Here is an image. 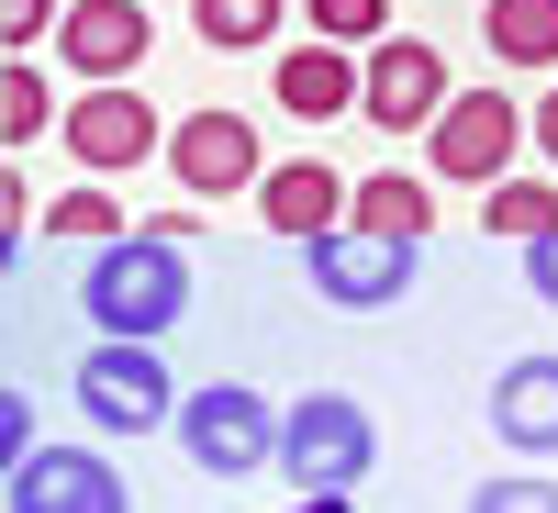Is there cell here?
I'll return each instance as SVG.
<instances>
[{
    "mask_svg": "<svg viewBox=\"0 0 558 513\" xmlns=\"http://www.w3.org/2000/svg\"><path fill=\"white\" fill-rule=\"evenodd\" d=\"M78 313L101 323V335H123V346H157L179 313H191V268H179V246H157L146 223H134L123 246H101L78 268Z\"/></svg>",
    "mask_w": 558,
    "mask_h": 513,
    "instance_id": "cell-1",
    "label": "cell"
},
{
    "mask_svg": "<svg viewBox=\"0 0 558 513\" xmlns=\"http://www.w3.org/2000/svg\"><path fill=\"white\" fill-rule=\"evenodd\" d=\"M525 157V101L502 78H458V101L425 134V179H470V191H502Z\"/></svg>",
    "mask_w": 558,
    "mask_h": 513,
    "instance_id": "cell-2",
    "label": "cell"
},
{
    "mask_svg": "<svg viewBox=\"0 0 558 513\" xmlns=\"http://www.w3.org/2000/svg\"><path fill=\"white\" fill-rule=\"evenodd\" d=\"M368 457H380V425H368L357 391H302L279 413V480L291 491H357Z\"/></svg>",
    "mask_w": 558,
    "mask_h": 513,
    "instance_id": "cell-3",
    "label": "cell"
},
{
    "mask_svg": "<svg viewBox=\"0 0 558 513\" xmlns=\"http://www.w3.org/2000/svg\"><path fill=\"white\" fill-rule=\"evenodd\" d=\"M179 447H191L202 480H257V469H279V413L246 380H213L179 402Z\"/></svg>",
    "mask_w": 558,
    "mask_h": 513,
    "instance_id": "cell-4",
    "label": "cell"
},
{
    "mask_svg": "<svg viewBox=\"0 0 558 513\" xmlns=\"http://www.w3.org/2000/svg\"><path fill=\"white\" fill-rule=\"evenodd\" d=\"M179 402H191V391H168V357L157 346L101 335V346L78 357V413L101 436H157V425H179Z\"/></svg>",
    "mask_w": 558,
    "mask_h": 513,
    "instance_id": "cell-5",
    "label": "cell"
},
{
    "mask_svg": "<svg viewBox=\"0 0 558 513\" xmlns=\"http://www.w3.org/2000/svg\"><path fill=\"white\" fill-rule=\"evenodd\" d=\"M413 268H425L413 246L357 235V223H336V235H313V246H302V279H313V291L336 302V313H391V302L413 291Z\"/></svg>",
    "mask_w": 558,
    "mask_h": 513,
    "instance_id": "cell-6",
    "label": "cell"
},
{
    "mask_svg": "<svg viewBox=\"0 0 558 513\" xmlns=\"http://www.w3.org/2000/svg\"><path fill=\"white\" fill-rule=\"evenodd\" d=\"M458 101V78L425 34H391V45H368V78H357V112L380 123V134H436V112Z\"/></svg>",
    "mask_w": 558,
    "mask_h": 513,
    "instance_id": "cell-7",
    "label": "cell"
},
{
    "mask_svg": "<svg viewBox=\"0 0 558 513\" xmlns=\"http://www.w3.org/2000/svg\"><path fill=\"white\" fill-rule=\"evenodd\" d=\"M68 157L89 168V179H112V168H146V157H168V123H157V101L134 78H112V89H78L68 101Z\"/></svg>",
    "mask_w": 558,
    "mask_h": 513,
    "instance_id": "cell-8",
    "label": "cell"
},
{
    "mask_svg": "<svg viewBox=\"0 0 558 513\" xmlns=\"http://www.w3.org/2000/svg\"><path fill=\"white\" fill-rule=\"evenodd\" d=\"M168 168H179V191H191V201H235V191L268 179L246 112H179V123H168Z\"/></svg>",
    "mask_w": 558,
    "mask_h": 513,
    "instance_id": "cell-9",
    "label": "cell"
},
{
    "mask_svg": "<svg viewBox=\"0 0 558 513\" xmlns=\"http://www.w3.org/2000/svg\"><path fill=\"white\" fill-rule=\"evenodd\" d=\"M146 45H157L146 0H68V23H57V68L89 78V89H112V78L146 68Z\"/></svg>",
    "mask_w": 558,
    "mask_h": 513,
    "instance_id": "cell-10",
    "label": "cell"
},
{
    "mask_svg": "<svg viewBox=\"0 0 558 513\" xmlns=\"http://www.w3.org/2000/svg\"><path fill=\"white\" fill-rule=\"evenodd\" d=\"M12 513H123V469L101 447H34L12 469Z\"/></svg>",
    "mask_w": 558,
    "mask_h": 513,
    "instance_id": "cell-11",
    "label": "cell"
},
{
    "mask_svg": "<svg viewBox=\"0 0 558 513\" xmlns=\"http://www.w3.org/2000/svg\"><path fill=\"white\" fill-rule=\"evenodd\" d=\"M357 78H368V57H347V45H324V34L279 45V68H268V89H279V112H291V123H336V112H357Z\"/></svg>",
    "mask_w": 558,
    "mask_h": 513,
    "instance_id": "cell-12",
    "label": "cell"
},
{
    "mask_svg": "<svg viewBox=\"0 0 558 513\" xmlns=\"http://www.w3.org/2000/svg\"><path fill=\"white\" fill-rule=\"evenodd\" d=\"M347 179L336 168H324V157H302V168H268L257 179V223H268V235L279 246H313V235H336V223H347Z\"/></svg>",
    "mask_w": 558,
    "mask_h": 513,
    "instance_id": "cell-13",
    "label": "cell"
},
{
    "mask_svg": "<svg viewBox=\"0 0 558 513\" xmlns=\"http://www.w3.org/2000/svg\"><path fill=\"white\" fill-rule=\"evenodd\" d=\"M492 436L514 447V457H558V357L547 346L492 380Z\"/></svg>",
    "mask_w": 558,
    "mask_h": 513,
    "instance_id": "cell-14",
    "label": "cell"
},
{
    "mask_svg": "<svg viewBox=\"0 0 558 513\" xmlns=\"http://www.w3.org/2000/svg\"><path fill=\"white\" fill-rule=\"evenodd\" d=\"M481 45H492V68H558V0H481Z\"/></svg>",
    "mask_w": 558,
    "mask_h": 513,
    "instance_id": "cell-15",
    "label": "cell"
},
{
    "mask_svg": "<svg viewBox=\"0 0 558 513\" xmlns=\"http://www.w3.org/2000/svg\"><path fill=\"white\" fill-rule=\"evenodd\" d=\"M347 223H357V235H391V246H425V235H436V191H425V179H402V168H380V179H357Z\"/></svg>",
    "mask_w": 558,
    "mask_h": 513,
    "instance_id": "cell-16",
    "label": "cell"
},
{
    "mask_svg": "<svg viewBox=\"0 0 558 513\" xmlns=\"http://www.w3.org/2000/svg\"><path fill=\"white\" fill-rule=\"evenodd\" d=\"M191 34L223 45V57H279V34H291V0H191Z\"/></svg>",
    "mask_w": 558,
    "mask_h": 513,
    "instance_id": "cell-17",
    "label": "cell"
},
{
    "mask_svg": "<svg viewBox=\"0 0 558 513\" xmlns=\"http://www.w3.org/2000/svg\"><path fill=\"white\" fill-rule=\"evenodd\" d=\"M481 223L502 246H558V179H502V191H481Z\"/></svg>",
    "mask_w": 558,
    "mask_h": 513,
    "instance_id": "cell-18",
    "label": "cell"
},
{
    "mask_svg": "<svg viewBox=\"0 0 558 513\" xmlns=\"http://www.w3.org/2000/svg\"><path fill=\"white\" fill-rule=\"evenodd\" d=\"M45 235H57V246H123L134 223H123V201L101 191V179H89V191H68V201H45Z\"/></svg>",
    "mask_w": 558,
    "mask_h": 513,
    "instance_id": "cell-19",
    "label": "cell"
},
{
    "mask_svg": "<svg viewBox=\"0 0 558 513\" xmlns=\"http://www.w3.org/2000/svg\"><path fill=\"white\" fill-rule=\"evenodd\" d=\"M45 123H68V112L45 101V68L34 57H12V68H0V146H34Z\"/></svg>",
    "mask_w": 558,
    "mask_h": 513,
    "instance_id": "cell-20",
    "label": "cell"
},
{
    "mask_svg": "<svg viewBox=\"0 0 558 513\" xmlns=\"http://www.w3.org/2000/svg\"><path fill=\"white\" fill-rule=\"evenodd\" d=\"M313 34L368 57V45H391V0H313Z\"/></svg>",
    "mask_w": 558,
    "mask_h": 513,
    "instance_id": "cell-21",
    "label": "cell"
},
{
    "mask_svg": "<svg viewBox=\"0 0 558 513\" xmlns=\"http://www.w3.org/2000/svg\"><path fill=\"white\" fill-rule=\"evenodd\" d=\"M470 513H558V480L547 469H502V480L470 491Z\"/></svg>",
    "mask_w": 558,
    "mask_h": 513,
    "instance_id": "cell-22",
    "label": "cell"
},
{
    "mask_svg": "<svg viewBox=\"0 0 558 513\" xmlns=\"http://www.w3.org/2000/svg\"><path fill=\"white\" fill-rule=\"evenodd\" d=\"M68 12L57 0H0V45H12V57H34V34H57Z\"/></svg>",
    "mask_w": 558,
    "mask_h": 513,
    "instance_id": "cell-23",
    "label": "cell"
},
{
    "mask_svg": "<svg viewBox=\"0 0 558 513\" xmlns=\"http://www.w3.org/2000/svg\"><path fill=\"white\" fill-rule=\"evenodd\" d=\"M34 457V391H0V469Z\"/></svg>",
    "mask_w": 558,
    "mask_h": 513,
    "instance_id": "cell-24",
    "label": "cell"
},
{
    "mask_svg": "<svg viewBox=\"0 0 558 513\" xmlns=\"http://www.w3.org/2000/svg\"><path fill=\"white\" fill-rule=\"evenodd\" d=\"M525 134H536V157H547V168H558V89H547V101H536V112H525Z\"/></svg>",
    "mask_w": 558,
    "mask_h": 513,
    "instance_id": "cell-25",
    "label": "cell"
},
{
    "mask_svg": "<svg viewBox=\"0 0 558 513\" xmlns=\"http://www.w3.org/2000/svg\"><path fill=\"white\" fill-rule=\"evenodd\" d=\"M525 279H536V302H558V246H525Z\"/></svg>",
    "mask_w": 558,
    "mask_h": 513,
    "instance_id": "cell-26",
    "label": "cell"
},
{
    "mask_svg": "<svg viewBox=\"0 0 558 513\" xmlns=\"http://www.w3.org/2000/svg\"><path fill=\"white\" fill-rule=\"evenodd\" d=\"M291 513H347V491H302V502H291Z\"/></svg>",
    "mask_w": 558,
    "mask_h": 513,
    "instance_id": "cell-27",
    "label": "cell"
}]
</instances>
